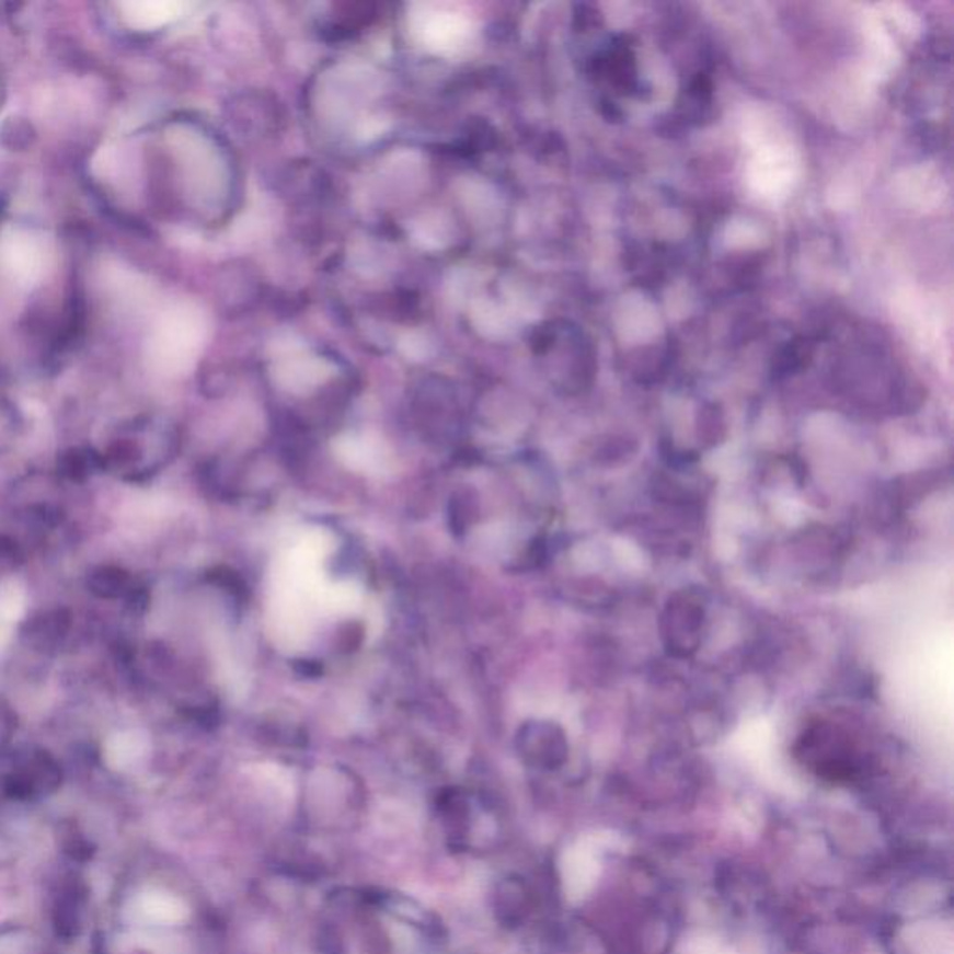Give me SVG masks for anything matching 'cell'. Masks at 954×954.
Returning a JSON list of instances; mask_svg holds the SVG:
<instances>
[{
	"mask_svg": "<svg viewBox=\"0 0 954 954\" xmlns=\"http://www.w3.org/2000/svg\"><path fill=\"white\" fill-rule=\"evenodd\" d=\"M706 608L699 589H680L669 597L662 613V640L669 655L677 658L692 656L705 629Z\"/></svg>",
	"mask_w": 954,
	"mask_h": 954,
	"instance_id": "cell-1",
	"label": "cell"
},
{
	"mask_svg": "<svg viewBox=\"0 0 954 954\" xmlns=\"http://www.w3.org/2000/svg\"><path fill=\"white\" fill-rule=\"evenodd\" d=\"M800 749L813 770L828 780H850L855 772L854 759L850 746L836 729L828 725H818L805 733Z\"/></svg>",
	"mask_w": 954,
	"mask_h": 954,
	"instance_id": "cell-2",
	"label": "cell"
},
{
	"mask_svg": "<svg viewBox=\"0 0 954 954\" xmlns=\"http://www.w3.org/2000/svg\"><path fill=\"white\" fill-rule=\"evenodd\" d=\"M62 772L57 761L45 751H32L8 773L7 792L15 800L44 798L57 791Z\"/></svg>",
	"mask_w": 954,
	"mask_h": 954,
	"instance_id": "cell-3",
	"label": "cell"
},
{
	"mask_svg": "<svg viewBox=\"0 0 954 954\" xmlns=\"http://www.w3.org/2000/svg\"><path fill=\"white\" fill-rule=\"evenodd\" d=\"M520 751L530 765L555 768L567 757V740L558 725L533 722L520 735Z\"/></svg>",
	"mask_w": 954,
	"mask_h": 954,
	"instance_id": "cell-4",
	"label": "cell"
},
{
	"mask_svg": "<svg viewBox=\"0 0 954 954\" xmlns=\"http://www.w3.org/2000/svg\"><path fill=\"white\" fill-rule=\"evenodd\" d=\"M416 32L429 49L446 53L457 50L470 38V23L456 13H429L419 18Z\"/></svg>",
	"mask_w": 954,
	"mask_h": 954,
	"instance_id": "cell-5",
	"label": "cell"
},
{
	"mask_svg": "<svg viewBox=\"0 0 954 954\" xmlns=\"http://www.w3.org/2000/svg\"><path fill=\"white\" fill-rule=\"evenodd\" d=\"M71 629V613L66 608H50L26 619L21 634L36 650H55Z\"/></svg>",
	"mask_w": 954,
	"mask_h": 954,
	"instance_id": "cell-6",
	"label": "cell"
},
{
	"mask_svg": "<svg viewBox=\"0 0 954 954\" xmlns=\"http://www.w3.org/2000/svg\"><path fill=\"white\" fill-rule=\"evenodd\" d=\"M88 591L105 600L133 599L137 587L131 573L116 565L95 567L87 578Z\"/></svg>",
	"mask_w": 954,
	"mask_h": 954,
	"instance_id": "cell-7",
	"label": "cell"
},
{
	"mask_svg": "<svg viewBox=\"0 0 954 954\" xmlns=\"http://www.w3.org/2000/svg\"><path fill=\"white\" fill-rule=\"evenodd\" d=\"M526 887L518 878H506L499 882L494 893V913L499 923L506 927H517L526 913Z\"/></svg>",
	"mask_w": 954,
	"mask_h": 954,
	"instance_id": "cell-8",
	"label": "cell"
},
{
	"mask_svg": "<svg viewBox=\"0 0 954 954\" xmlns=\"http://www.w3.org/2000/svg\"><path fill=\"white\" fill-rule=\"evenodd\" d=\"M58 474L68 481H84L105 470V459L94 449L73 448L58 457Z\"/></svg>",
	"mask_w": 954,
	"mask_h": 954,
	"instance_id": "cell-9",
	"label": "cell"
},
{
	"mask_svg": "<svg viewBox=\"0 0 954 954\" xmlns=\"http://www.w3.org/2000/svg\"><path fill=\"white\" fill-rule=\"evenodd\" d=\"M440 818H442L444 828L448 831V837L456 844L464 841L468 836V818H470V809L468 802L461 792L451 791L444 794L440 802Z\"/></svg>",
	"mask_w": 954,
	"mask_h": 954,
	"instance_id": "cell-10",
	"label": "cell"
},
{
	"mask_svg": "<svg viewBox=\"0 0 954 954\" xmlns=\"http://www.w3.org/2000/svg\"><path fill=\"white\" fill-rule=\"evenodd\" d=\"M135 10L133 23H140L143 26L161 25L166 21L174 20L177 13L175 4H137L131 7Z\"/></svg>",
	"mask_w": 954,
	"mask_h": 954,
	"instance_id": "cell-11",
	"label": "cell"
},
{
	"mask_svg": "<svg viewBox=\"0 0 954 954\" xmlns=\"http://www.w3.org/2000/svg\"><path fill=\"white\" fill-rule=\"evenodd\" d=\"M23 560L20 547L8 537L0 536V563L7 567H15Z\"/></svg>",
	"mask_w": 954,
	"mask_h": 954,
	"instance_id": "cell-12",
	"label": "cell"
}]
</instances>
